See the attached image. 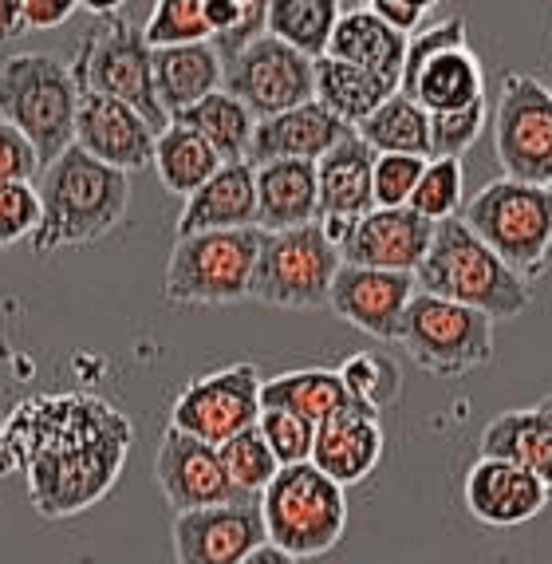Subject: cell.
Segmentation results:
<instances>
[{"mask_svg": "<svg viewBox=\"0 0 552 564\" xmlns=\"http://www.w3.org/2000/svg\"><path fill=\"white\" fill-rule=\"evenodd\" d=\"M131 419L95 395H36L4 423V474H24L44 518H75L104 501L131 451Z\"/></svg>", "mask_w": 552, "mask_h": 564, "instance_id": "obj_1", "label": "cell"}, {"mask_svg": "<svg viewBox=\"0 0 552 564\" xmlns=\"http://www.w3.org/2000/svg\"><path fill=\"white\" fill-rule=\"evenodd\" d=\"M44 194V229L32 241L40 257L56 249L104 241L131 209V174L99 162L84 147L59 154L40 178Z\"/></svg>", "mask_w": 552, "mask_h": 564, "instance_id": "obj_2", "label": "cell"}, {"mask_svg": "<svg viewBox=\"0 0 552 564\" xmlns=\"http://www.w3.org/2000/svg\"><path fill=\"white\" fill-rule=\"evenodd\" d=\"M419 289L454 304L478 308L494 321H517L533 308V281L481 241L462 217H446L434 229V245L419 269Z\"/></svg>", "mask_w": 552, "mask_h": 564, "instance_id": "obj_3", "label": "cell"}, {"mask_svg": "<svg viewBox=\"0 0 552 564\" xmlns=\"http://www.w3.org/2000/svg\"><path fill=\"white\" fill-rule=\"evenodd\" d=\"M79 99L72 64L52 52H17L0 67V115L36 142L44 170L75 147Z\"/></svg>", "mask_w": 552, "mask_h": 564, "instance_id": "obj_4", "label": "cell"}, {"mask_svg": "<svg viewBox=\"0 0 552 564\" xmlns=\"http://www.w3.org/2000/svg\"><path fill=\"white\" fill-rule=\"evenodd\" d=\"M466 221L501 261H509L524 281L549 269L552 257V182L494 178L462 209Z\"/></svg>", "mask_w": 552, "mask_h": 564, "instance_id": "obj_5", "label": "cell"}, {"mask_svg": "<svg viewBox=\"0 0 552 564\" xmlns=\"http://www.w3.org/2000/svg\"><path fill=\"white\" fill-rule=\"evenodd\" d=\"M264 229H214L174 241L162 296L170 304H237L253 301V276L261 261Z\"/></svg>", "mask_w": 552, "mask_h": 564, "instance_id": "obj_6", "label": "cell"}, {"mask_svg": "<svg viewBox=\"0 0 552 564\" xmlns=\"http://www.w3.org/2000/svg\"><path fill=\"white\" fill-rule=\"evenodd\" d=\"M336 478L320 470L316 462L284 466L269 489L261 494L269 541L284 553L312 561L324 556L344 541L347 529V498Z\"/></svg>", "mask_w": 552, "mask_h": 564, "instance_id": "obj_7", "label": "cell"}, {"mask_svg": "<svg viewBox=\"0 0 552 564\" xmlns=\"http://www.w3.org/2000/svg\"><path fill=\"white\" fill-rule=\"evenodd\" d=\"M72 72L79 91H99L119 104H131L154 122L159 134L170 127L154 84V47L147 32L134 29L127 17H104L95 29H87V36L75 44Z\"/></svg>", "mask_w": 552, "mask_h": 564, "instance_id": "obj_8", "label": "cell"}, {"mask_svg": "<svg viewBox=\"0 0 552 564\" xmlns=\"http://www.w3.org/2000/svg\"><path fill=\"white\" fill-rule=\"evenodd\" d=\"M399 344L426 376L458 379L494 359V316L419 289L403 316Z\"/></svg>", "mask_w": 552, "mask_h": 564, "instance_id": "obj_9", "label": "cell"}, {"mask_svg": "<svg viewBox=\"0 0 552 564\" xmlns=\"http://www.w3.org/2000/svg\"><path fill=\"white\" fill-rule=\"evenodd\" d=\"M339 269H344V253L328 241L320 221L284 229V234H264L253 276V301L292 312L324 308L332 301V284H336Z\"/></svg>", "mask_w": 552, "mask_h": 564, "instance_id": "obj_10", "label": "cell"}, {"mask_svg": "<svg viewBox=\"0 0 552 564\" xmlns=\"http://www.w3.org/2000/svg\"><path fill=\"white\" fill-rule=\"evenodd\" d=\"M264 379L257 364H229L221 371L190 379L170 406V426L194 434L209 446H225L241 431L261 423Z\"/></svg>", "mask_w": 552, "mask_h": 564, "instance_id": "obj_11", "label": "cell"}, {"mask_svg": "<svg viewBox=\"0 0 552 564\" xmlns=\"http://www.w3.org/2000/svg\"><path fill=\"white\" fill-rule=\"evenodd\" d=\"M225 91H234L257 119H272L316 99V59L261 32L225 64Z\"/></svg>", "mask_w": 552, "mask_h": 564, "instance_id": "obj_12", "label": "cell"}, {"mask_svg": "<svg viewBox=\"0 0 552 564\" xmlns=\"http://www.w3.org/2000/svg\"><path fill=\"white\" fill-rule=\"evenodd\" d=\"M494 154L517 182H552V91L537 76L509 72L494 115Z\"/></svg>", "mask_w": 552, "mask_h": 564, "instance_id": "obj_13", "label": "cell"}, {"mask_svg": "<svg viewBox=\"0 0 552 564\" xmlns=\"http://www.w3.org/2000/svg\"><path fill=\"white\" fill-rule=\"evenodd\" d=\"M174 561L178 564H245L269 545L261 498H241L229 506L174 513Z\"/></svg>", "mask_w": 552, "mask_h": 564, "instance_id": "obj_14", "label": "cell"}, {"mask_svg": "<svg viewBox=\"0 0 552 564\" xmlns=\"http://www.w3.org/2000/svg\"><path fill=\"white\" fill-rule=\"evenodd\" d=\"M154 478H159L162 498L170 501L174 513L229 506V501L245 498L241 489L234 486V478H229V470H225L221 446L202 443V438L178 431V426H166V434H162Z\"/></svg>", "mask_w": 552, "mask_h": 564, "instance_id": "obj_15", "label": "cell"}, {"mask_svg": "<svg viewBox=\"0 0 552 564\" xmlns=\"http://www.w3.org/2000/svg\"><path fill=\"white\" fill-rule=\"evenodd\" d=\"M419 296V273H391V269H364L344 264L332 284L328 308L339 321L359 328L364 336L394 344L403 336V316Z\"/></svg>", "mask_w": 552, "mask_h": 564, "instance_id": "obj_16", "label": "cell"}, {"mask_svg": "<svg viewBox=\"0 0 552 564\" xmlns=\"http://www.w3.org/2000/svg\"><path fill=\"white\" fill-rule=\"evenodd\" d=\"M75 147H84L87 154H95L107 166L134 174V170L154 166L159 131L131 104H119V99L99 91H84L79 119H75Z\"/></svg>", "mask_w": 552, "mask_h": 564, "instance_id": "obj_17", "label": "cell"}, {"mask_svg": "<svg viewBox=\"0 0 552 564\" xmlns=\"http://www.w3.org/2000/svg\"><path fill=\"white\" fill-rule=\"evenodd\" d=\"M466 509L489 529H517L533 521L552 501V486L541 474L506 458H478L462 486Z\"/></svg>", "mask_w": 552, "mask_h": 564, "instance_id": "obj_18", "label": "cell"}, {"mask_svg": "<svg viewBox=\"0 0 552 564\" xmlns=\"http://www.w3.org/2000/svg\"><path fill=\"white\" fill-rule=\"evenodd\" d=\"M439 221L422 217L419 209H371L359 217L356 234L344 245V264L364 269H391V273H419L434 245Z\"/></svg>", "mask_w": 552, "mask_h": 564, "instance_id": "obj_19", "label": "cell"}, {"mask_svg": "<svg viewBox=\"0 0 552 564\" xmlns=\"http://www.w3.org/2000/svg\"><path fill=\"white\" fill-rule=\"evenodd\" d=\"M351 134H356L351 122H344L339 115H332L328 107L320 104V99H312L304 107H292V111L257 122L249 162L253 166H264V162H277V159L320 162L324 154L336 151L344 139H351Z\"/></svg>", "mask_w": 552, "mask_h": 564, "instance_id": "obj_20", "label": "cell"}, {"mask_svg": "<svg viewBox=\"0 0 552 564\" xmlns=\"http://www.w3.org/2000/svg\"><path fill=\"white\" fill-rule=\"evenodd\" d=\"M383 446L387 438H383V423H379V411H371L364 403H351L336 419L316 426L312 462L328 478H336L339 486H356V481H364L379 466Z\"/></svg>", "mask_w": 552, "mask_h": 564, "instance_id": "obj_21", "label": "cell"}, {"mask_svg": "<svg viewBox=\"0 0 552 564\" xmlns=\"http://www.w3.org/2000/svg\"><path fill=\"white\" fill-rule=\"evenodd\" d=\"M320 221V162L277 159L257 166V226L284 234Z\"/></svg>", "mask_w": 552, "mask_h": 564, "instance_id": "obj_22", "label": "cell"}, {"mask_svg": "<svg viewBox=\"0 0 552 564\" xmlns=\"http://www.w3.org/2000/svg\"><path fill=\"white\" fill-rule=\"evenodd\" d=\"M257 226V166L225 162L206 186L190 194L178 214V237L214 234V229H253Z\"/></svg>", "mask_w": 552, "mask_h": 564, "instance_id": "obj_23", "label": "cell"}, {"mask_svg": "<svg viewBox=\"0 0 552 564\" xmlns=\"http://www.w3.org/2000/svg\"><path fill=\"white\" fill-rule=\"evenodd\" d=\"M154 84H159L162 111L178 119L182 111L197 107L206 95L225 87V56L214 40L206 44L154 47Z\"/></svg>", "mask_w": 552, "mask_h": 564, "instance_id": "obj_24", "label": "cell"}, {"mask_svg": "<svg viewBox=\"0 0 552 564\" xmlns=\"http://www.w3.org/2000/svg\"><path fill=\"white\" fill-rule=\"evenodd\" d=\"M407 47H411V36L391 29L379 12L351 9V12H344V20H339L328 56L347 59V64H356V67H367V72H375V76L391 79L394 87H403Z\"/></svg>", "mask_w": 552, "mask_h": 564, "instance_id": "obj_25", "label": "cell"}, {"mask_svg": "<svg viewBox=\"0 0 552 564\" xmlns=\"http://www.w3.org/2000/svg\"><path fill=\"white\" fill-rule=\"evenodd\" d=\"M375 159L359 134L320 159V217H364L375 209Z\"/></svg>", "mask_w": 552, "mask_h": 564, "instance_id": "obj_26", "label": "cell"}, {"mask_svg": "<svg viewBox=\"0 0 552 564\" xmlns=\"http://www.w3.org/2000/svg\"><path fill=\"white\" fill-rule=\"evenodd\" d=\"M481 458L517 462L552 486V399L489 419L481 431Z\"/></svg>", "mask_w": 552, "mask_h": 564, "instance_id": "obj_27", "label": "cell"}, {"mask_svg": "<svg viewBox=\"0 0 552 564\" xmlns=\"http://www.w3.org/2000/svg\"><path fill=\"white\" fill-rule=\"evenodd\" d=\"M264 406L277 411H292L300 419H309L312 426H324L328 419H336L339 411L356 403L347 391L344 376L328 371V367H309V371H284V376L264 379L261 391Z\"/></svg>", "mask_w": 552, "mask_h": 564, "instance_id": "obj_28", "label": "cell"}, {"mask_svg": "<svg viewBox=\"0 0 552 564\" xmlns=\"http://www.w3.org/2000/svg\"><path fill=\"white\" fill-rule=\"evenodd\" d=\"M414 99L431 115L442 111H462V107H474L486 99V72H481V59L474 47H450L442 56H434L431 64L419 72V84H414Z\"/></svg>", "mask_w": 552, "mask_h": 564, "instance_id": "obj_29", "label": "cell"}, {"mask_svg": "<svg viewBox=\"0 0 552 564\" xmlns=\"http://www.w3.org/2000/svg\"><path fill=\"white\" fill-rule=\"evenodd\" d=\"M394 91H399V87H394L391 79L375 76V72H367V67H356L336 56L316 59V99L328 107L332 115L351 122V127L371 119Z\"/></svg>", "mask_w": 552, "mask_h": 564, "instance_id": "obj_30", "label": "cell"}, {"mask_svg": "<svg viewBox=\"0 0 552 564\" xmlns=\"http://www.w3.org/2000/svg\"><path fill=\"white\" fill-rule=\"evenodd\" d=\"M221 166H225L221 154H217L194 127H186V122H170L166 131L159 134V147H154V174H159V182L170 194L190 198V194H197Z\"/></svg>", "mask_w": 552, "mask_h": 564, "instance_id": "obj_31", "label": "cell"}, {"mask_svg": "<svg viewBox=\"0 0 552 564\" xmlns=\"http://www.w3.org/2000/svg\"><path fill=\"white\" fill-rule=\"evenodd\" d=\"M170 122H186L194 127L202 139L221 154V162H249V151H253V134H257V115L237 99L234 91H214L206 95L197 107L182 111L178 119Z\"/></svg>", "mask_w": 552, "mask_h": 564, "instance_id": "obj_32", "label": "cell"}, {"mask_svg": "<svg viewBox=\"0 0 552 564\" xmlns=\"http://www.w3.org/2000/svg\"><path fill=\"white\" fill-rule=\"evenodd\" d=\"M359 139L379 154H431V111L414 99V95L394 91L371 119H364L356 127Z\"/></svg>", "mask_w": 552, "mask_h": 564, "instance_id": "obj_33", "label": "cell"}, {"mask_svg": "<svg viewBox=\"0 0 552 564\" xmlns=\"http://www.w3.org/2000/svg\"><path fill=\"white\" fill-rule=\"evenodd\" d=\"M339 20V0H269V32L309 59L328 56Z\"/></svg>", "mask_w": 552, "mask_h": 564, "instance_id": "obj_34", "label": "cell"}, {"mask_svg": "<svg viewBox=\"0 0 552 564\" xmlns=\"http://www.w3.org/2000/svg\"><path fill=\"white\" fill-rule=\"evenodd\" d=\"M339 376H344L351 399L371 406V411H383L403 395V367L379 348H364L356 356H347L339 364Z\"/></svg>", "mask_w": 552, "mask_h": 564, "instance_id": "obj_35", "label": "cell"}, {"mask_svg": "<svg viewBox=\"0 0 552 564\" xmlns=\"http://www.w3.org/2000/svg\"><path fill=\"white\" fill-rule=\"evenodd\" d=\"M221 458H225V470L234 478V486L241 489L245 498H261L264 489L277 481V474L284 470L281 458L272 454L269 438L261 434V426H249L241 431L237 438L221 446Z\"/></svg>", "mask_w": 552, "mask_h": 564, "instance_id": "obj_36", "label": "cell"}, {"mask_svg": "<svg viewBox=\"0 0 552 564\" xmlns=\"http://www.w3.org/2000/svg\"><path fill=\"white\" fill-rule=\"evenodd\" d=\"M150 47H178V44H206L214 40L206 24V0H154L147 17Z\"/></svg>", "mask_w": 552, "mask_h": 564, "instance_id": "obj_37", "label": "cell"}, {"mask_svg": "<svg viewBox=\"0 0 552 564\" xmlns=\"http://www.w3.org/2000/svg\"><path fill=\"white\" fill-rule=\"evenodd\" d=\"M462 182H466L462 159H431V162H426V174H422L419 189H414L411 209H419V214L431 217V221L458 217V209H462Z\"/></svg>", "mask_w": 552, "mask_h": 564, "instance_id": "obj_38", "label": "cell"}, {"mask_svg": "<svg viewBox=\"0 0 552 564\" xmlns=\"http://www.w3.org/2000/svg\"><path fill=\"white\" fill-rule=\"evenodd\" d=\"M0 241L9 249L20 241H36L44 229V194L32 182H0Z\"/></svg>", "mask_w": 552, "mask_h": 564, "instance_id": "obj_39", "label": "cell"}, {"mask_svg": "<svg viewBox=\"0 0 552 564\" xmlns=\"http://www.w3.org/2000/svg\"><path fill=\"white\" fill-rule=\"evenodd\" d=\"M489 122L486 99L462 111H442L431 115V154L434 159H466V151L481 139Z\"/></svg>", "mask_w": 552, "mask_h": 564, "instance_id": "obj_40", "label": "cell"}, {"mask_svg": "<svg viewBox=\"0 0 552 564\" xmlns=\"http://www.w3.org/2000/svg\"><path fill=\"white\" fill-rule=\"evenodd\" d=\"M422 154H379L375 159V209H399L411 206L414 189L426 174Z\"/></svg>", "mask_w": 552, "mask_h": 564, "instance_id": "obj_41", "label": "cell"}, {"mask_svg": "<svg viewBox=\"0 0 552 564\" xmlns=\"http://www.w3.org/2000/svg\"><path fill=\"white\" fill-rule=\"evenodd\" d=\"M261 434L269 438L272 454L281 458V466H300V462H312L316 451V426L309 419H300L292 411H277V406H264L261 414Z\"/></svg>", "mask_w": 552, "mask_h": 564, "instance_id": "obj_42", "label": "cell"}, {"mask_svg": "<svg viewBox=\"0 0 552 564\" xmlns=\"http://www.w3.org/2000/svg\"><path fill=\"white\" fill-rule=\"evenodd\" d=\"M450 47H466V17H450L442 24H431V29H419L411 36V47H407V67H403V87L399 91L411 95L414 84H419V72L431 64L434 56L450 52Z\"/></svg>", "mask_w": 552, "mask_h": 564, "instance_id": "obj_43", "label": "cell"}, {"mask_svg": "<svg viewBox=\"0 0 552 564\" xmlns=\"http://www.w3.org/2000/svg\"><path fill=\"white\" fill-rule=\"evenodd\" d=\"M44 170V159H40L36 142L29 134L4 122L0 127V182H32Z\"/></svg>", "mask_w": 552, "mask_h": 564, "instance_id": "obj_44", "label": "cell"}, {"mask_svg": "<svg viewBox=\"0 0 552 564\" xmlns=\"http://www.w3.org/2000/svg\"><path fill=\"white\" fill-rule=\"evenodd\" d=\"M75 9H84V0H29L24 9V32H47L59 29L75 17Z\"/></svg>", "mask_w": 552, "mask_h": 564, "instance_id": "obj_45", "label": "cell"}, {"mask_svg": "<svg viewBox=\"0 0 552 564\" xmlns=\"http://www.w3.org/2000/svg\"><path fill=\"white\" fill-rule=\"evenodd\" d=\"M24 9L29 0H4V36H20L24 32Z\"/></svg>", "mask_w": 552, "mask_h": 564, "instance_id": "obj_46", "label": "cell"}, {"mask_svg": "<svg viewBox=\"0 0 552 564\" xmlns=\"http://www.w3.org/2000/svg\"><path fill=\"white\" fill-rule=\"evenodd\" d=\"M245 564H300V556H292V553H284V549H277L269 541V545H261L257 549L253 556H249V561Z\"/></svg>", "mask_w": 552, "mask_h": 564, "instance_id": "obj_47", "label": "cell"}, {"mask_svg": "<svg viewBox=\"0 0 552 564\" xmlns=\"http://www.w3.org/2000/svg\"><path fill=\"white\" fill-rule=\"evenodd\" d=\"M122 4H131V0H84V9L95 12L99 20H104V17H119Z\"/></svg>", "mask_w": 552, "mask_h": 564, "instance_id": "obj_48", "label": "cell"}, {"mask_svg": "<svg viewBox=\"0 0 552 564\" xmlns=\"http://www.w3.org/2000/svg\"><path fill=\"white\" fill-rule=\"evenodd\" d=\"M407 4H414L419 12H426V9H434V4H442V0H407Z\"/></svg>", "mask_w": 552, "mask_h": 564, "instance_id": "obj_49", "label": "cell"}, {"mask_svg": "<svg viewBox=\"0 0 552 564\" xmlns=\"http://www.w3.org/2000/svg\"><path fill=\"white\" fill-rule=\"evenodd\" d=\"M379 4H391V0H364V9H379Z\"/></svg>", "mask_w": 552, "mask_h": 564, "instance_id": "obj_50", "label": "cell"}, {"mask_svg": "<svg viewBox=\"0 0 552 564\" xmlns=\"http://www.w3.org/2000/svg\"><path fill=\"white\" fill-rule=\"evenodd\" d=\"M245 4H261V0H245Z\"/></svg>", "mask_w": 552, "mask_h": 564, "instance_id": "obj_51", "label": "cell"}]
</instances>
